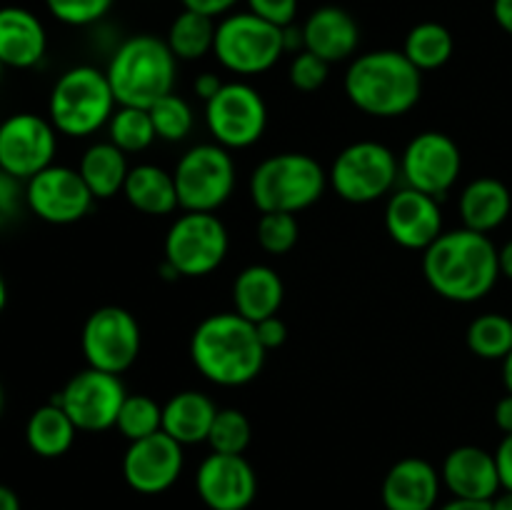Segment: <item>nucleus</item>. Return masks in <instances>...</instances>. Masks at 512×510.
Returning a JSON list of instances; mask_svg holds the SVG:
<instances>
[{
  "label": "nucleus",
  "instance_id": "nucleus-1",
  "mask_svg": "<svg viewBox=\"0 0 512 510\" xmlns=\"http://www.w3.org/2000/svg\"><path fill=\"white\" fill-rule=\"evenodd\" d=\"M423 273L430 288L445 300L475 303L498 283V248L478 230H448L425 250Z\"/></svg>",
  "mask_w": 512,
  "mask_h": 510
},
{
  "label": "nucleus",
  "instance_id": "nucleus-2",
  "mask_svg": "<svg viewBox=\"0 0 512 510\" xmlns=\"http://www.w3.org/2000/svg\"><path fill=\"white\" fill-rule=\"evenodd\" d=\"M265 353L255 323L240 313L208 315L190 338V358L195 368L215 385L238 388L260 375Z\"/></svg>",
  "mask_w": 512,
  "mask_h": 510
},
{
  "label": "nucleus",
  "instance_id": "nucleus-3",
  "mask_svg": "<svg viewBox=\"0 0 512 510\" xmlns=\"http://www.w3.org/2000/svg\"><path fill=\"white\" fill-rule=\"evenodd\" d=\"M345 95L363 113L400 118L418 105L423 73L405 58L403 50H370L350 63Z\"/></svg>",
  "mask_w": 512,
  "mask_h": 510
},
{
  "label": "nucleus",
  "instance_id": "nucleus-4",
  "mask_svg": "<svg viewBox=\"0 0 512 510\" xmlns=\"http://www.w3.org/2000/svg\"><path fill=\"white\" fill-rule=\"evenodd\" d=\"M105 75L118 105L150 110L160 98L175 93L178 58L165 40L148 33L133 35L118 45Z\"/></svg>",
  "mask_w": 512,
  "mask_h": 510
},
{
  "label": "nucleus",
  "instance_id": "nucleus-5",
  "mask_svg": "<svg viewBox=\"0 0 512 510\" xmlns=\"http://www.w3.org/2000/svg\"><path fill=\"white\" fill-rule=\"evenodd\" d=\"M115 103L118 100L103 70L93 65H75L55 80L48 100V115L58 133L70 138H88L110 123Z\"/></svg>",
  "mask_w": 512,
  "mask_h": 510
},
{
  "label": "nucleus",
  "instance_id": "nucleus-6",
  "mask_svg": "<svg viewBox=\"0 0 512 510\" xmlns=\"http://www.w3.org/2000/svg\"><path fill=\"white\" fill-rule=\"evenodd\" d=\"M328 173L305 153H280L263 160L250 175V198L260 213H300L318 203Z\"/></svg>",
  "mask_w": 512,
  "mask_h": 510
},
{
  "label": "nucleus",
  "instance_id": "nucleus-7",
  "mask_svg": "<svg viewBox=\"0 0 512 510\" xmlns=\"http://www.w3.org/2000/svg\"><path fill=\"white\" fill-rule=\"evenodd\" d=\"M213 53L230 73L260 75L285 55L283 28L258 18L250 10L230 13L218 20Z\"/></svg>",
  "mask_w": 512,
  "mask_h": 510
},
{
  "label": "nucleus",
  "instance_id": "nucleus-8",
  "mask_svg": "<svg viewBox=\"0 0 512 510\" xmlns=\"http://www.w3.org/2000/svg\"><path fill=\"white\" fill-rule=\"evenodd\" d=\"M173 178L185 213H215L233 195L235 163L228 148L203 143L178 160Z\"/></svg>",
  "mask_w": 512,
  "mask_h": 510
},
{
  "label": "nucleus",
  "instance_id": "nucleus-9",
  "mask_svg": "<svg viewBox=\"0 0 512 510\" xmlns=\"http://www.w3.org/2000/svg\"><path fill=\"white\" fill-rule=\"evenodd\" d=\"M400 163L393 150L375 140H360L340 150L330 168V185L343 200L355 205L373 203L393 190Z\"/></svg>",
  "mask_w": 512,
  "mask_h": 510
},
{
  "label": "nucleus",
  "instance_id": "nucleus-10",
  "mask_svg": "<svg viewBox=\"0 0 512 510\" xmlns=\"http://www.w3.org/2000/svg\"><path fill=\"white\" fill-rule=\"evenodd\" d=\"M228 255V230L215 213H185L165 235V263L178 275L203 278Z\"/></svg>",
  "mask_w": 512,
  "mask_h": 510
},
{
  "label": "nucleus",
  "instance_id": "nucleus-11",
  "mask_svg": "<svg viewBox=\"0 0 512 510\" xmlns=\"http://www.w3.org/2000/svg\"><path fill=\"white\" fill-rule=\"evenodd\" d=\"M205 123L223 148H250L268 125V105L248 83H225L205 103Z\"/></svg>",
  "mask_w": 512,
  "mask_h": 510
},
{
  "label": "nucleus",
  "instance_id": "nucleus-12",
  "mask_svg": "<svg viewBox=\"0 0 512 510\" xmlns=\"http://www.w3.org/2000/svg\"><path fill=\"white\" fill-rule=\"evenodd\" d=\"M125 398H128V393H125L120 375L105 373V370L88 365L85 370L75 373L53 400L63 405L75 428L100 433V430H108L118 423V413Z\"/></svg>",
  "mask_w": 512,
  "mask_h": 510
},
{
  "label": "nucleus",
  "instance_id": "nucleus-13",
  "mask_svg": "<svg viewBox=\"0 0 512 510\" xmlns=\"http://www.w3.org/2000/svg\"><path fill=\"white\" fill-rule=\"evenodd\" d=\"M80 345L90 368L120 375L138 360L140 325L125 308L105 305L85 320Z\"/></svg>",
  "mask_w": 512,
  "mask_h": 510
},
{
  "label": "nucleus",
  "instance_id": "nucleus-14",
  "mask_svg": "<svg viewBox=\"0 0 512 510\" xmlns=\"http://www.w3.org/2000/svg\"><path fill=\"white\" fill-rule=\"evenodd\" d=\"M460 170H463V155L458 143L438 130L415 135L400 158V175L405 185L433 198H443L458 183Z\"/></svg>",
  "mask_w": 512,
  "mask_h": 510
},
{
  "label": "nucleus",
  "instance_id": "nucleus-15",
  "mask_svg": "<svg viewBox=\"0 0 512 510\" xmlns=\"http://www.w3.org/2000/svg\"><path fill=\"white\" fill-rule=\"evenodd\" d=\"M58 130L35 113H15L0 123V168L28 183L33 175L53 165Z\"/></svg>",
  "mask_w": 512,
  "mask_h": 510
},
{
  "label": "nucleus",
  "instance_id": "nucleus-16",
  "mask_svg": "<svg viewBox=\"0 0 512 510\" xmlns=\"http://www.w3.org/2000/svg\"><path fill=\"white\" fill-rule=\"evenodd\" d=\"M25 200L33 215L53 225L78 223L93 208V193L80 170L48 165L25 183Z\"/></svg>",
  "mask_w": 512,
  "mask_h": 510
},
{
  "label": "nucleus",
  "instance_id": "nucleus-17",
  "mask_svg": "<svg viewBox=\"0 0 512 510\" xmlns=\"http://www.w3.org/2000/svg\"><path fill=\"white\" fill-rule=\"evenodd\" d=\"M183 460V445L170 438L165 430L143 440H133L123 458L125 483L143 495L165 493L178 483Z\"/></svg>",
  "mask_w": 512,
  "mask_h": 510
},
{
  "label": "nucleus",
  "instance_id": "nucleus-18",
  "mask_svg": "<svg viewBox=\"0 0 512 510\" xmlns=\"http://www.w3.org/2000/svg\"><path fill=\"white\" fill-rule=\"evenodd\" d=\"M195 488L210 510H245L258 495V475L243 455L210 453L200 463Z\"/></svg>",
  "mask_w": 512,
  "mask_h": 510
},
{
  "label": "nucleus",
  "instance_id": "nucleus-19",
  "mask_svg": "<svg viewBox=\"0 0 512 510\" xmlns=\"http://www.w3.org/2000/svg\"><path fill=\"white\" fill-rule=\"evenodd\" d=\"M385 228L398 245L408 250H428L443 235V210L438 198L420 190H395L385 208Z\"/></svg>",
  "mask_w": 512,
  "mask_h": 510
},
{
  "label": "nucleus",
  "instance_id": "nucleus-20",
  "mask_svg": "<svg viewBox=\"0 0 512 510\" xmlns=\"http://www.w3.org/2000/svg\"><path fill=\"white\" fill-rule=\"evenodd\" d=\"M440 478L455 498L463 500H493L503 490L495 453H488L478 445H460L450 450Z\"/></svg>",
  "mask_w": 512,
  "mask_h": 510
},
{
  "label": "nucleus",
  "instance_id": "nucleus-21",
  "mask_svg": "<svg viewBox=\"0 0 512 510\" xmlns=\"http://www.w3.org/2000/svg\"><path fill=\"white\" fill-rule=\"evenodd\" d=\"M300 28H303V50H310L330 65L348 60L358 50V20L338 5H323L313 10Z\"/></svg>",
  "mask_w": 512,
  "mask_h": 510
},
{
  "label": "nucleus",
  "instance_id": "nucleus-22",
  "mask_svg": "<svg viewBox=\"0 0 512 510\" xmlns=\"http://www.w3.org/2000/svg\"><path fill=\"white\" fill-rule=\"evenodd\" d=\"M438 470L423 458H403L383 480V503L388 510H433L438 505Z\"/></svg>",
  "mask_w": 512,
  "mask_h": 510
},
{
  "label": "nucleus",
  "instance_id": "nucleus-23",
  "mask_svg": "<svg viewBox=\"0 0 512 510\" xmlns=\"http://www.w3.org/2000/svg\"><path fill=\"white\" fill-rule=\"evenodd\" d=\"M48 35L38 15L20 5L0 8V63L5 68H33L45 58Z\"/></svg>",
  "mask_w": 512,
  "mask_h": 510
},
{
  "label": "nucleus",
  "instance_id": "nucleus-24",
  "mask_svg": "<svg viewBox=\"0 0 512 510\" xmlns=\"http://www.w3.org/2000/svg\"><path fill=\"white\" fill-rule=\"evenodd\" d=\"M283 298L285 285L270 265H248L235 278V313H240L250 323H260V320L270 318V315H278Z\"/></svg>",
  "mask_w": 512,
  "mask_h": 510
},
{
  "label": "nucleus",
  "instance_id": "nucleus-25",
  "mask_svg": "<svg viewBox=\"0 0 512 510\" xmlns=\"http://www.w3.org/2000/svg\"><path fill=\"white\" fill-rule=\"evenodd\" d=\"M218 408L213 400L200 390H183L175 393L163 405V430L180 445H195L208 440Z\"/></svg>",
  "mask_w": 512,
  "mask_h": 510
},
{
  "label": "nucleus",
  "instance_id": "nucleus-26",
  "mask_svg": "<svg viewBox=\"0 0 512 510\" xmlns=\"http://www.w3.org/2000/svg\"><path fill=\"white\" fill-rule=\"evenodd\" d=\"M512 195L508 185L498 178H478L460 195V218L470 230L488 235L508 220Z\"/></svg>",
  "mask_w": 512,
  "mask_h": 510
},
{
  "label": "nucleus",
  "instance_id": "nucleus-27",
  "mask_svg": "<svg viewBox=\"0 0 512 510\" xmlns=\"http://www.w3.org/2000/svg\"><path fill=\"white\" fill-rule=\"evenodd\" d=\"M123 193L128 203L145 215H168L180 205L173 173L150 163L130 168Z\"/></svg>",
  "mask_w": 512,
  "mask_h": 510
},
{
  "label": "nucleus",
  "instance_id": "nucleus-28",
  "mask_svg": "<svg viewBox=\"0 0 512 510\" xmlns=\"http://www.w3.org/2000/svg\"><path fill=\"white\" fill-rule=\"evenodd\" d=\"M78 428L65 413L63 405L50 400L48 405H40L25 425V440L28 448L40 458H60L73 448V440Z\"/></svg>",
  "mask_w": 512,
  "mask_h": 510
},
{
  "label": "nucleus",
  "instance_id": "nucleus-29",
  "mask_svg": "<svg viewBox=\"0 0 512 510\" xmlns=\"http://www.w3.org/2000/svg\"><path fill=\"white\" fill-rule=\"evenodd\" d=\"M80 175H83L85 185L90 188L95 200L113 198L120 193L128 178L130 168L125 163V153L115 148L113 143H95L85 150L83 160H80Z\"/></svg>",
  "mask_w": 512,
  "mask_h": 510
},
{
  "label": "nucleus",
  "instance_id": "nucleus-30",
  "mask_svg": "<svg viewBox=\"0 0 512 510\" xmlns=\"http://www.w3.org/2000/svg\"><path fill=\"white\" fill-rule=\"evenodd\" d=\"M215 30H218L215 18L183 8V13L175 15V20L170 23L165 43L173 50L175 58L190 63V60H200L208 53H213Z\"/></svg>",
  "mask_w": 512,
  "mask_h": 510
},
{
  "label": "nucleus",
  "instance_id": "nucleus-31",
  "mask_svg": "<svg viewBox=\"0 0 512 510\" xmlns=\"http://www.w3.org/2000/svg\"><path fill=\"white\" fill-rule=\"evenodd\" d=\"M453 50V33H450L443 23H435V20H425V23H418L415 28H410L403 45L405 58H408L420 73L443 68V65L453 58Z\"/></svg>",
  "mask_w": 512,
  "mask_h": 510
},
{
  "label": "nucleus",
  "instance_id": "nucleus-32",
  "mask_svg": "<svg viewBox=\"0 0 512 510\" xmlns=\"http://www.w3.org/2000/svg\"><path fill=\"white\" fill-rule=\"evenodd\" d=\"M108 133L110 143L123 150V153H140L158 138L150 110L130 108V105H120L115 110L108 123Z\"/></svg>",
  "mask_w": 512,
  "mask_h": 510
},
{
  "label": "nucleus",
  "instance_id": "nucleus-33",
  "mask_svg": "<svg viewBox=\"0 0 512 510\" xmlns=\"http://www.w3.org/2000/svg\"><path fill=\"white\" fill-rule=\"evenodd\" d=\"M468 348L483 360H505L512 350V320L500 313L475 318L468 328Z\"/></svg>",
  "mask_w": 512,
  "mask_h": 510
},
{
  "label": "nucleus",
  "instance_id": "nucleus-34",
  "mask_svg": "<svg viewBox=\"0 0 512 510\" xmlns=\"http://www.w3.org/2000/svg\"><path fill=\"white\" fill-rule=\"evenodd\" d=\"M115 428L133 443L163 430V405L150 395H128L118 413Z\"/></svg>",
  "mask_w": 512,
  "mask_h": 510
},
{
  "label": "nucleus",
  "instance_id": "nucleus-35",
  "mask_svg": "<svg viewBox=\"0 0 512 510\" xmlns=\"http://www.w3.org/2000/svg\"><path fill=\"white\" fill-rule=\"evenodd\" d=\"M150 118H153L155 135H158L160 140H168V143L185 140L195 125L193 108H190L188 100L180 98L178 93H170L165 95V98H160L158 103L150 108Z\"/></svg>",
  "mask_w": 512,
  "mask_h": 510
},
{
  "label": "nucleus",
  "instance_id": "nucleus-36",
  "mask_svg": "<svg viewBox=\"0 0 512 510\" xmlns=\"http://www.w3.org/2000/svg\"><path fill=\"white\" fill-rule=\"evenodd\" d=\"M205 443L213 448V453L243 455L250 443V420L235 408L218 410Z\"/></svg>",
  "mask_w": 512,
  "mask_h": 510
},
{
  "label": "nucleus",
  "instance_id": "nucleus-37",
  "mask_svg": "<svg viewBox=\"0 0 512 510\" xmlns=\"http://www.w3.org/2000/svg\"><path fill=\"white\" fill-rule=\"evenodd\" d=\"M300 235L298 218L293 213H263L258 220V243L260 248L273 255H283L295 248Z\"/></svg>",
  "mask_w": 512,
  "mask_h": 510
},
{
  "label": "nucleus",
  "instance_id": "nucleus-38",
  "mask_svg": "<svg viewBox=\"0 0 512 510\" xmlns=\"http://www.w3.org/2000/svg\"><path fill=\"white\" fill-rule=\"evenodd\" d=\"M115 0H45V8L50 10L55 20L65 25H93L110 13Z\"/></svg>",
  "mask_w": 512,
  "mask_h": 510
},
{
  "label": "nucleus",
  "instance_id": "nucleus-39",
  "mask_svg": "<svg viewBox=\"0 0 512 510\" xmlns=\"http://www.w3.org/2000/svg\"><path fill=\"white\" fill-rule=\"evenodd\" d=\"M330 63H325L323 58L313 55L310 50H300L295 53L293 63H290V83L293 88L303 90V93H313V90L323 88L325 80H328Z\"/></svg>",
  "mask_w": 512,
  "mask_h": 510
},
{
  "label": "nucleus",
  "instance_id": "nucleus-40",
  "mask_svg": "<svg viewBox=\"0 0 512 510\" xmlns=\"http://www.w3.org/2000/svg\"><path fill=\"white\" fill-rule=\"evenodd\" d=\"M23 205H28L23 180H18L15 175L5 173L0 168V230L8 228V225H13L20 218Z\"/></svg>",
  "mask_w": 512,
  "mask_h": 510
},
{
  "label": "nucleus",
  "instance_id": "nucleus-41",
  "mask_svg": "<svg viewBox=\"0 0 512 510\" xmlns=\"http://www.w3.org/2000/svg\"><path fill=\"white\" fill-rule=\"evenodd\" d=\"M248 10L278 28H288L298 18V0H245Z\"/></svg>",
  "mask_w": 512,
  "mask_h": 510
},
{
  "label": "nucleus",
  "instance_id": "nucleus-42",
  "mask_svg": "<svg viewBox=\"0 0 512 510\" xmlns=\"http://www.w3.org/2000/svg\"><path fill=\"white\" fill-rule=\"evenodd\" d=\"M255 330H258V338L265 350L280 348V345L288 340V328H285V323L278 318V315H270V318L255 323Z\"/></svg>",
  "mask_w": 512,
  "mask_h": 510
},
{
  "label": "nucleus",
  "instance_id": "nucleus-43",
  "mask_svg": "<svg viewBox=\"0 0 512 510\" xmlns=\"http://www.w3.org/2000/svg\"><path fill=\"white\" fill-rule=\"evenodd\" d=\"M180 3L185 10H195L200 15H208V18H225V15L233 13L240 0H180Z\"/></svg>",
  "mask_w": 512,
  "mask_h": 510
},
{
  "label": "nucleus",
  "instance_id": "nucleus-44",
  "mask_svg": "<svg viewBox=\"0 0 512 510\" xmlns=\"http://www.w3.org/2000/svg\"><path fill=\"white\" fill-rule=\"evenodd\" d=\"M495 463H498V475L503 490H512V433L500 440L498 450H495Z\"/></svg>",
  "mask_w": 512,
  "mask_h": 510
},
{
  "label": "nucleus",
  "instance_id": "nucleus-45",
  "mask_svg": "<svg viewBox=\"0 0 512 510\" xmlns=\"http://www.w3.org/2000/svg\"><path fill=\"white\" fill-rule=\"evenodd\" d=\"M223 85L225 83L215 73H200L198 78H195L193 88H195V95H198V98H203L205 103H208L213 95H218V90L223 88Z\"/></svg>",
  "mask_w": 512,
  "mask_h": 510
},
{
  "label": "nucleus",
  "instance_id": "nucleus-46",
  "mask_svg": "<svg viewBox=\"0 0 512 510\" xmlns=\"http://www.w3.org/2000/svg\"><path fill=\"white\" fill-rule=\"evenodd\" d=\"M495 425H498L505 435L512 433V393L500 398L498 405H495Z\"/></svg>",
  "mask_w": 512,
  "mask_h": 510
},
{
  "label": "nucleus",
  "instance_id": "nucleus-47",
  "mask_svg": "<svg viewBox=\"0 0 512 510\" xmlns=\"http://www.w3.org/2000/svg\"><path fill=\"white\" fill-rule=\"evenodd\" d=\"M493 18L505 33L512 35V0H493Z\"/></svg>",
  "mask_w": 512,
  "mask_h": 510
},
{
  "label": "nucleus",
  "instance_id": "nucleus-48",
  "mask_svg": "<svg viewBox=\"0 0 512 510\" xmlns=\"http://www.w3.org/2000/svg\"><path fill=\"white\" fill-rule=\"evenodd\" d=\"M440 510H493V500L453 498V500H450V503H445Z\"/></svg>",
  "mask_w": 512,
  "mask_h": 510
},
{
  "label": "nucleus",
  "instance_id": "nucleus-49",
  "mask_svg": "<svg viewBox=\"0 0 512 510\" xmlns=\"http://www.w3.org/2000/svg\"><path fill=\"white\" fill-rule=\"evenodd\" d=\"M498 265H500V275H505V278L512 280V240H508V243L498 250Z\"/></svg>",
  "mask_w": 512,
  "mask_h": 510
},
{
  "label": "nucleus",
  "instance_id": "nucleus-50",
  "mask_svg": "<svg viewBox=\"0 0 512 510\" xmlns=\"http://www.w3.org/2000/svg\"><path fill=\"white\" fill-rule=\"evenodd\" d=\"M0 510H20L18 493L8 485H0Z\"/></svg>",
  "mask_w": 512,
  "mask_h": 510
},
{
  "label": "nucleus",
  "instance_id": "nucleus-51",
  "mask_svg": "<svg viewBox=\"0 0 512 510\" xmlns=\"http://www.w3.org/2000/svg\"><path fill=\"white\" fill-rule=\"evenodd\" d=\"M493 510H512V490H503L493 498Z\"/></svg>",
  "mask_w": 512,
  "mask_h": 510
},
{
  "label": "nucleus",
  "instance_id": "nucleus-52",
  "mask_svg": "<svg viewBox=\"0 0 512 510\" xmlns=\"http://www.w3.org/2000/svg\"><path fill=\"white\" fill-rule=\"evenodd\" d=\"M503 383L505 388H508V393H512V350L503 360Z\"/></svg>",
  "mask_w": 512,
  "mask_h": 510
},
{
  "label": "nucleus",
  "instance_id": "nucleus-53",
  "mask_svg": "<svg viewBox=\"0 0 512 510\" xmlns=\"http://www.w3.org/2000/svg\"><path fill=\"white\" fill-rule=\"evenodd\" d=\"M5 303H8V285H5L3 273H0V313L5 310Z\"/></svg>",
  "mask_w": 512,
  "mask_h": 510
},
{
  "label": "nucleus",
  "instance_id": "nucleus-54",
  "mask_svg": "<svg viewBox=\"0 0 512 510\" xmlns=\"http://www.w3.org/2000/svg\"><path fill=\"white\" fill-rule=\"evenodd\" d=\"M3 408H5V393H3V383H0V415H3Z\"/></svg>",
  "mask_w": 512,
  "mask_h": 510
},
{
  "label": "nucleus",
  "instance_id": "nucleus-55",
  "mask_svg": "<svg viewBox=\"0 0 512 510\" xmlns=\"http://www.w3.org/2000/svg\"><path fill=\"white\" fill-rule=\"evenodd\" d=\"M3 68H5V65H3V63H0V78H3Z\"/></svg>",
  "mask_w": 512,
  "mask_h": 510
}]
</instances>
